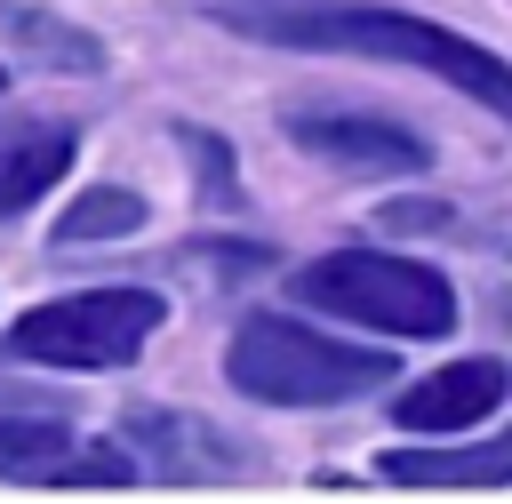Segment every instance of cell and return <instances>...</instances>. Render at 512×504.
Masks as SVG:
<instances>
[{"instance_id":"3957f363","label":"cell","mask_w":512,"mask_h":504,"mask_svg":"<svg viewBox=\"0 0 512 504\" xmlns=\"http://www.w3.org/2000/svg\"><path fill=\"white\" fill-rule=\"evenodd\" d=\"M296 296L336 312V320H360V328H384V336H448L456 328V296L440 272L408 264V256H384V248H344V256H320L296 272Z\"/></svg>"},{"instance_id":"8992f818","label":"cell","mask_w":512,"mask_h":504,"mask_svg":"<svg viewBox=\"0 0 512 504\" xmlns=\"http://www.w3.org/2000/svg\"><path fill=\"white\" fill-rule=\"evenodd\" d=\"M504 392H512V368H504V360H448L440 376L408 384L392 416L416 424V432H464V424H480Z\"/></svg>"},{"instance_id":"7a4b0ae2","label":"cell","mask_w":512,"mask_h":504,"mask_svg":"<svg viewBox=\"0 0 512 504\" xmlns=\"http://www.w3.org/2000/svg\"><path fill=\"white\" fill-rule=\"evenodd\" d=\"M224 376L248 392V400H272V408H328V400H360L392 376L384 352L368 344H344V336H320L304 320H280V312H248L232 328V352H224Z\"/></svg>"},{"instance_id":"ba28073f","label":"cell","mask_w":512,"mask_h":504,"mask_svg":"<svg viewBox=\"0 0 512 504\" xmlns=\"http://www.w3.org/2000/svg\"><path fill=\"white\" fill-rule=\"evenodd\" d=\"M64 168H72V128H40V136L0 144V216L32 208V200H40Z\"/></svg>"},{"instance_id":"9c48e42d","label":"cell","mask_w":512,"mask_h":504,"mask_svg":"<svg viewBox=\"0 0 512 504\" xmlns=\"http://www.w3.org/2000/svg\"><path fill=\"white\" fill-rule=\"evenodd\" d=\"M64 456H72V424H56V416H0V472L48 480Z\"/></svg>"},{"instance_id":"52a82bcc","label":"cell","mask_w":512,"mask_h":504,"mask_svg":"<svg viewBox=\"0 0 512 504\" xmlns=\"http://www.w3.org/2000/svg\"><path fill=\"white\" fill-rule=\"evenodd\" d=\"M384 480L392 488H512V424L472 448H392Z\"/></svg>"},{"instance_id":"30bf717a","label":"cell","mask_w":512,"mask_h":504,"mask_svg":"<svg viewBox=\"0 0 512 504\" xmlns=\"http://www.w3.org/2000/svg\"><path fill=\"white\" fill-rule=\"evenodd\" d=\"M136 224H144V200L120 192V184H96V192H80V200L64 208L56 240H64V248H88V240H120V232H136Z\"/></svg>"},{"instance_id":"277c9868","label":"cell","mask_w":512,"mask_h":504,"mask_svg":"<svg viewBox=\"0 0 512 504\" xmlns=\"http://www.w3.org/2000/svg\"><path fill=\"white\" fill-rule=\"evenodd\" d=\"M160 296L152 288H88V296H56V304H40V312H24L16 320V352L24 360H40V368H120V360H136L144 352V336L160 328Z\"/></svg>"},{"instance_id":"6da1fadb","label":"cell","mask_w":512,"mask_h":504,"mask_svg":"<svg viewBox=\"0 0 512 504\" xmlns=\"http://www.w3.org/2000/svg\"><path fill=\"white\" fill-rule=\"evenodd\" d=\"M248 40H272V48H328V56H384V64H416L448 88H464L472 104H488L496 120H512V64L488 56L480 40L448 32V24H424V16H400V8H328V0H296V8H248L232 16Z\"/></svg>"},{"instance_id":"8fae6325","label":"cell","mask_w":512,"mask_h":504,"mask_svg":"<svg viewBox=\"0 0 512 504\" xmlns=\"http://www.w3.org/2000/svg\"><path fill=\"white\" fill-rule=\"evenodd\" d=\"M40 488H128V456L120 448H88V456H64Z\"/></svg>"},{"instance_id":"5b68a950","label":"cell","mask_w":512,"mask_h":504,"mask_svg":"<svg viewBox=\"0 0 512 504\" xmlns=\"http://www.w3.org/2000/svg\"><path fill=\"white\" fill-rule=\"evenodd\" d=\"M288 144H304L320 168L336 176H416L432 152L424 136H408L400 120H376V112H352V104H288L280 112Z\"/></svg>"}]
</instances>
